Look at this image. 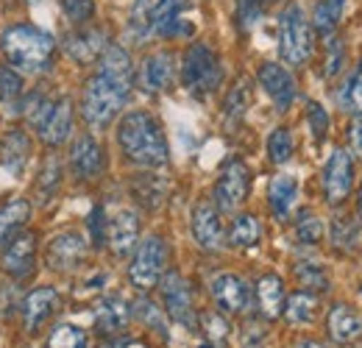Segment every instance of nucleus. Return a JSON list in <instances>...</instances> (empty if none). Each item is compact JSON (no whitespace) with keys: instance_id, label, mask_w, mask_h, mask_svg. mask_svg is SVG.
Here are the masks:
<instances>
[{"instance_id":"1","label":"nucleus","mask_w":362,"mask_h":348,"mask_svg":"<svg viewBox=\"0 0 362 348\" xmlns=\"http://www.w3.org/2000/svg\"><path fill=\"white\" fill-rule=\"evenodd\" d=\"M117 145L139 168H162L170 159L168 137L151 112H129L117 126Z\"/></svg>"},{"instance_id":"2","label":"nucleus","mask_w":362,"mask_h":348,"mask_svg":"<svg viewBox=\"0 0 362 348\" xmlns=\"http://www.w3.org/2000/svg\"><path fill=\"white\" fill-rule=\"evenodd\" d=\"M0 50L6 56V64L11 70L20 73H42L50 67L53 53H56V42L53 37L31 25V23H14L3 31L0 37Z\"/></svg>"},{"instance_id":"3","label":"nucleus","mask_w":362,"mask_h":348,"mask_svg":"<svg viewBox=\"0 0 362 348\" xmlns=\"http://www.w3.org/2000/svg\"><path fill=\"white\" fill-rule=\"evenodd\" d=\"M132 84H134V79H123V76H112L106 70H98L84 84V95H81L84 123L95 131L112 126L132 95Z\"/></svg>"},{"instance_id":"4","label":"nucleus","mask_w":362,"mask_h":348,"mask_svg":"<svg viewBox=\"0 0 362 348\" xmlns=\"http://www.w3.org/2000/svg\"><path fill=\"white\" fill-rule=\"evenodd\" d=\"M315 34L298 3H287L279 14V56L290 67H301L313 59Z\"/></svg>"},{"instance_id":"5","label":"nucleus","mask_w":362,"mask_h":348,"mask_svg":"<svg viewBox=\"0 0 362 348\" xmlns=\"http://www.w3.org/2000/svg\"><path fill=\"white\" fill-rule=\"evenodd\" d=\"M223 81V67L218 53L204 42H195L187 47L184 62H181V84L187 87L189 95L206 98Z\"/></svg>"},{"instance_id":"6","label":"nucleus","mask_w":362,"mask_h":348,"mask_svg":"<svg viewBox=\"0 0 362 348\" xmlns=\"http://www.w3.org/2000/svg\"><path fill=\"white\" fill-rule=\"evenodd\" d=\"M181 17V0H134L132 6V34L136 40L148 37H162L168 28Z\"/></svg>"},{"instance_id":"7","label":"nucleus","mask_w":362,"mask_h":348,"mask_svg":"<svg viewBox=\"0 0 362 348\" xmlns=\"http://www.w3.org/2000/svg\"><path fill=\"white\" fill-rule=\"evenodd\" d=\"M165 262H168V243L159 234L145 237L134 251V260L129 265V282L136 290H151L162 282L165 276Z\"/></svg>"},{"instance_id":"8","label":"nucleus","mask_w":362,"mask_h":348,"mask_svg":"<svg viewBox=\"0 0 362 348\" xmlns=\"http://www.w3.org/2000/svg\"><path fill=\"white\" fill-rule=\"evenodd\" d=\"M248 190H251V173H248L245 162L243 159H228L221 168L218 181H215L212 201L221 212H234L248 198Z\"/></svg>"},{"instance_id":"9","label":"nucleus","mask_w":362,"mask_h":348,"mask_svg":"<svg viewBox=\"0 0 362 348\" xmlns=\"http://www.w3.org/2000/svg\"><path fill=\"white\" fill-rule=\"evenodd\" d=\"M159 290H162L165 312L170 315V320H176L184 329H195L198 315H195V304H192V290L179 270H168L159 282Z\"/></svg>"},{"instance_id":"10","label":"nucleus","mask_w":362,"mask_h":348,"mask_svg":"<svg viewBox=\"0 0 362 348\" xmlns=\"http://www.w3.org/2000/svg\"><path fill=\"white\" fill-rule=\"evenodd\" d=\"M354 187V159L346 148H334L323 165V198L332 207H340Z\"/></svg>"},{"instance_id":"11","label":"nucleus","mask_w":362,"mask_h":348,"mask_svg":"<svg viewBox=\"0 0 362 348\" xmlns=\"http://www.w3.org/2000/svg\"><path fill=\"white\" fill-rule=\"evenodd\" d=\"M189 228H192V240L204 251H221L226 245L223 220H221V209L215 207V201H198L195 204Z\"/></svg>"},{"instance_id":"12","label":"nucleus","mask_w":362,"mask_h":348,"mask_svg":"<svg viewBox=\"0 0 362 348\" xmlns=\"http://www.w3.org/2000/svg\"><path fill=\"white\" fill-rule=\"evenodd\" d=\"M87 260V240L78 231L56 234L45 248V262L56 273H70Z\"/></svg>"},{"instance_id":"13","label":"nucleus","mask_w":362,"mask_h":348,"mask_svg":"<svg viewBox=\"0 0 362 348\" xmlns=\"http://www.w3.org/2000/svg\"><path fill=\"white\" fill-rule=\"evenodd\" d=\"M106 168V156H103V145L92 137V134H81L76 137L73 148H70V170L78 181H95L103 175Z\"/></svg>"},{"instance_id":"14","label":"nucleus","mask_w":362,"mask_h":348,"mask_svg":"<svg viewBox=\"0 0 362 348\" xmlns=\"http://www.w3.org/2000/svg\"><path fill=\"white\" fill-rule=\"evenodd\" d=\"M209 290H212L215 304L221 306V312H226V315H240V312H245L248 304H251L248 284L237 273H218L212 279Z\"/></svg>"},{"instance_id":"15","label":"nucleus","mask_w":362,"mask_h":348,"mask_svg":"<svg viewBox=\"0 0 362 348\" xmlns=\"http://www.w3.org/2000/svg\"><path fill=\"white\" fill-rule=\"evenodd\" d=\"M129 320H132V304L117 293L95 304V329L103 337H117L120 332L129 329Z\"/></svg>"},{"instance_id":"16","label":"nucleus","mask_w":362,"mask_h":348,"mask_svg":"<svg viewBox=\"0 0 362 348\" xmlns=\"http://www.w3.org/2000/svg\"><path fill=\"white\" fill-rule=\"evenodd\" d=\"M262 89L271 95V100L276 103L279 112L290 109V103L296 100V79L293 73L284 67V64H276V62H265L257 73Z\"/></svg>"},{"instance_id":"17","label":"nucleus","mask_w":362,"mask_h":348,"mask_svg":"<svg viewBox=\"0 0 362 348\" xmlns=\"http://www.w3.org/2000/svg\"><path fill=\"white\" fill-rule=\"evenodd\" d=\"M139 240V215L132 212V209H120L109 218V226H106V243L112 248V254L117 260L129 257L132 248Z\"/></svg>"},{"instance_id":"18","label":"nucleus","mask_w":362,"mask_h":348,"mask_svg":"<svg viewBox=\"0 0 362 348\" xmlns=\"http://www.w3.org/2000/svg\"><path fill=\"white\" fill-rule=\"evenodd\" d=\"M34 257H37V237L31 231H20L11 237V243L3 251V270L14 279H25L34 270Z\"/></svg>"},{"instance_id":"19","label":"nucleus","mask_w":362,"mask_h":348,"mask_svg":"<svg viewBox=\"0 0 362 348\" xmlns=\"http://www.w3.org/2000/svg\"><path fill=\"white\" fill-rule=\"evenodd\" d=\"M176 81V56L168 50L151 53L139 67V84L148 92H165Z\"/></svg>"},{"instance_id":"20","label":"nucleus","mask_w":362,"mask_h":348,"mask_svg":"<svg viewBox=\"0 0 362 348\" xmlns=\"http://www.w3.org/2000/svg\"><path fill=\"white\" fill-rule=\"evenodd\" d=\"M64 53L78 62V64H90V62H98L103 56V50L109 47L106 45V31L103 28H81V31H73L64 37Z\"/></svg>"},{"instance_id":"21","label":"nucleus","mask_w":362,"mask_h":348,"mask_svg":"<svg viewBox=\"0 0 362 348\" xmlns=\"http://www.w3.org/2000/svg\"><path fill=\"white\" fill-rule=\"evenodd\" d=\"M62 306V296L53 287H37L23 301V323L25 332H37L50 315H56Z\"/></svg>"},{"instance_id":"22","label":"nucleus","mask_w":362,"mask_h":348,"mask_svg":"<svg viewBox=\"0 0 362 348\" xmlns=\"http://www.w3.org/2000/svg\"><path fill=\"white\" fill-rule=\"evenodd\" d=\"M326 332L340 346L354 343L362 337V318L346 301H337V304H332L329 315H326Z\"/></svg>"},{"instance_id":"23","label":"nucleus","mask_w":362,"mask_h":348,"mask_svg":"<svg viewBox=\"0 0 362 348\" xmlns=\"http://www.w3.org/2000/svg\"><path fill=\"white\" fill-rule=\"evenodd\" d=\"M70 131H73V100L70 98H59L53 103L47 120L42 123V129H40V137H42L45 145L56 148L70 137Z\"/></svg>"},{"instance_id":"24","label":"nucleus","mask_w":362,"mask_h":348,"mask_svg":"<svg viewBox=\"0 0 362 348\" xmlns=\"http://www.w3.org/2000/svg\"><path fill=\"white\" fill-rule=\"evenodd\" d=\"M28 156H31V139L23 129H11L3 142H0V165L8 170V173L20 175L28 165Z\"/></svg>"},{"instance_id":"25","label":"nucleus","mask_w":362,"mask_h":348,"mask_svg":"<svg viewBox=\"0 0 362 348\" xmlns=\"http://www.w3.org/2000/svg\"><path fill=\"white\" fill-rule=\"evenodd\" d=\"M298 198V181L290 173L273 175L271 187H268V204L276 220H287L293 212V204Z\"/></svg>"},{"instance_id":"26","label":"nucleus","mask_w":362,"mask_h":348,"mask_svg":"<svg viewBox=\"0 0 362 348\" xmlns=\"http://www.w3.org/2000/svg\"><path fill=\"white\" fill-rule=\"evenodd\" d=\"M284 301H287V296H284V282H281L276 273L259 276V282H257V306H259V312H262L268 320H276V318L284 312Z\"/></svg>"},{"instance_id":"27","label":"nucleus","mask_w":362,"mask_h":348,"mask_svg":"<svg viewBox=\"0 0 362 348\" xmlns=\"http://www.w3.org/2000/svg\"><path fill=\"white\" fill-rule=\"evenodd\" d=\"M284 320L290 326H313L315 323V315H317V298L315 293L310 290H298L293 296H287L284 301Z\"/></svg>"},{"instance_id":"28","label":"nucleus","mask_w":362,"mask_h":348,"mask_svg":"<svg viewBox=\"0 0 362 348\" xmlns=\"http://www.w3.org/2000/svg\"><path fill=\"white\" fill-rule=\"evenodd\" d=\"M226 240L234 248H254L262 240V220L251 212H243L231 220Z\"/></svg>"},{"instance_id":"29","label":"nucleus","mask_w":362,"mask_h":348,"mask_svg":"<svg viewBox=\"0 0 362 348\" xmlns=\"http://www.w3.org/2000/svg\"><path fill=\"white\" fill-rule=\"evenodd\" d=\"M31 218V204L25 198H17V201H8L0 207V245L8 243V237H14L25 220Z\"/></svg>"},{"instance_id":"30","label":"nucleus","mask_w":362,"mask_h":348,"mask_svg":"<svg viewBox=\"0 0 362 348\" xmlns=\"http://www.w3.org/2000/svg\"><path fill=\"white\" fill-rule=\"evenodd\" d=\"M293 273H296L298 284L307 287L310 293H326V290L332 287V282H329V270H326L317 260H298L296 262V267H293Z\"/></svg>"},{"instance_id":"31","label":"nucleus","mask_w":362,"mask_h":348,"mask_svg":"<svg viewBox=\"0 0 362 348\" xmlns=\"http://www.w3.org/2000/svg\"><path fill=\"white\" fill-rule=\"evenodd\" d=\"M168 184L159 175H136L134 178V198L145 209H156L165 201Z\"/></svg>"},{"instance_id":"32","label":"nucleus","mask_w":362,"mask_h":348,"mask_svg":"<svg viewBox=\"0 0 362 348\" xmlns=\"http://www.w3.org/2000/svg\"><path fill=\"white\" fill-rule=\"evenodd\" d=\"M343 6L346 0H315V31L323 37H332L337 23H340V14H343Z\"/></svg>"},{"instance_id":"33","label":"nucleus","mask_w":362,"mask_h":348,"mask_svg":"<svg viewBox=\"0 0 362 348\" xmlns=\"http://www.w3.org/2000/svg\"><path fill=\"white\" fill-rule=\"evenodd\" d=\"M53 103H56V100H53L47 92L34 89L31 95H25V103H23L20 109H23V115H25V120L40 131L42 129V123L47 120V115H50V109H53Z\"/></svg>"},{"instance_id":"34","label":"nucleus","mask_w":362,"mask_h":348,"mask_svg":"<svg viewBox=\"0 0 362 348\" xmlns=\"http://www.w3.org/2000/svg\"><path fill=\"white\" fill-rule=\"evenodd\" d=\"M47 348H90V337L81 326L59 323L47 337Z\"/></svg>"},{"instance_id":"35","label":"nucleus","mask_w":362,"mask_h":348,"mask_svg":"<svg viewBox=\"0 0 362 348\" xmlns=\"http://www.w3.org/2000/svg\"><path fill=\"white\" fill-rule=\"evenodd\" d=\"M251 106V84L248 79H240L234 87L228 89L226 100H223V115L228 120H240Z\"/></svg>"},{"instance_id":"36","label":"nucleus","mask_w":362,"mask_h":348,"mask_svg":"<svg viewBox=\"0 0 362 348\" xmlns=\"http://www.w3.org/2000/svg\"><path fill=\"white\" fill-rule=\"evenodd\" d=\"M59 184H62V165H59L56 156H47V162L42 165V170H40V178H37V195H40V201H50L56 195Z\"/></svg>"},{"instance_id":"37","label":"nucleus","mask_w":362,"mask_h":348,"mask_svg":"<svg viewBox=\"0 0 362 348\" xmlns=\"http://www.w3.org/2000/svg\"><path fill=\"white\" fill-rule=\"evenodd\" d=\"M293 148H296L293 131L284 129V126H279L276 131H271V137H268V156H271L273 165H284V162L293 156Z\"/></svg>"},{"instance_id":"38","label":"nucleus","mask_w":362,"mask_h":348,"mask_svg":"<svg viewBox=\"0 0 362 348\" xmlns=\"http://www.w3.org/2000/svg\"><path fill=\"white\" fill-rule=\"evenodd\" d=\"M296 237L304 245H317L323 240V223H320L315 212H310V209L298 212V218H296Z\"/></svg>"},{"instance_id":"39","label":"nucleus","mask_w":362,"mask_h":348,"mask_svg":"<svg viewBox=\"0 0 362 348\" xmlns=\"http://www.w3.org/2000/svg\"><path fill=\"white\" fill-rule=\"evenodd\" d=\"M340 106L351 115H362V62L346 81V87L340 89Z\"/></svg>"},{"instance_id":"40","label":"nucleus","mask_w":362,"mask_h":348,"mask_svg":"<svg viewBox=\"0 0 362 348\" xmlns=\"http://www.w3.org/2000/svg\"><path fill=\"white\" fill-rule=\"evenodd\" d=\"M23 100V81L20 76L6 64L0 67V106H17Z\"/></svg>"},{"instance_id":"41","label":"nucleus","mask_w":362,"mask_h":348,"mask_svg":"<svg viewBox=\"0 0 362 348\" xmlns=\"http://www.w3.org/2000/svg\"><path fill=\"white\" fill-rule=\"evenodd\" d=\"M332 245L340 251H351L357 245V223L351 218H334L332 223Z\"/></svg>"},{"instance_id":"42","label":"nucleus","mask_w":362,"mask_h":348,"mask_svg":"<svg viewBox=\"0 0 362 348\" xmlns=\"http://www.w3.org/2000/svg\"><path fill=\"white\" fill-rule=\"evenodd\" d=\"M343 62H346V42L340 37H329L326 42V62H323V76L326 79H334L340 70H343Z\"/></svg>"},{"instance_id":"43","label":"nucleus","mask_w":362,"mask_h":348,"mask_svg":"<svg viewBox=\"0 0 362 348\" xmlns=\"http://www.w3.org/2000/svg\"><path fill=\"white\" fill-rule=\"evenodd\" d=\"M132 312H134V315L139 318V320H142V323H148L151 329H156L159 335H168V326H165V312H162L159 306L153 304V301H148V298H139Z\"/></svg>"},{"instance_id":"44","label":"nucleus","mask_w":362,"mask_h":348,"mask_svg":"<svg viewBox=\"0 0 362 348\" xmlns=\"http://www.w3.org/2000/svg\"><path fill=\"white\" fill-rule=\"evenodd\" d=\"M307 126L313 131V139L315 142H323L326 134H329V112L317 103V100H307Z\"/></svg>"},{"instance_id":"45","label":"nucleus","mask_w":362,"mask_h":348,"mask_svg":"<svg viewBox=\"0 0 362 348\" xmlns=\"http://www.w3.org/2000/svg\"><path fill=\"white\" fill-rule=\"evenodd\" d=\"M62 11L73 25H87L95 17V0H62Z\"/></svg>"},{"instance_id":"46","label":"nucleus","mask_w":362,"mask_h":348,"mask_svg":"<svg viewBox=\"0 0 362 348\" xmlns=\"http://www.w3.org/2000/svg\"><path fill=\"white\" fill-rule=\"evenodd\" d=\"M273 0H237V23L243 28H251L271 6Z\"/></svg>"},{"instance_id":"47","label":"nucleus","mask_w":362,"mask_h":348,"mask_svg":"<svg viewBox=\"0 0 362 348\" xmlns=\"http://www.w3.org/2000/svg\"><path fill=\"white\" fill-rule=\"evenodd\" d=\"M201 329L212 343H223L228 337V320L221 312H201Z\"/></svg>"},{"instance_id":"48","label":"nucleus","mask_w":362,"mask_h":348,"mask_svg":"<svg viewBox=\"0 0 362 348\" xmlns=\"http://www.w3.org/2000/svg\"><path fill=\"white\" fill-rule=\"evenodd\" d=\"M106 215H103V207H95L90 215V231H92V245L95 248H103L106 245Z\"/></svg>"},{"instance_id":"49","label":"nucleus","mask_w":362,"mask_h":348,"mask_svg":"<svg viewBox=\"0 0 362 348\" xmlns=\"http://www.w3.org/2000/svg\"><path fill=\"white\" fill-rule=\"evenodd\" d=\"M349 142H351L354 156L362 159V115H357V117L351 120V126H349Z\"/></svg>"},{"instance_id":"50","label":"nucleus","mask_w":362,"mask_h":348,"mask_svg":"<svg viewBox=\"0 0 362 348\" xmlns=\"http://www.w3.org/2000/svg\"><path fill=\"white\" fill-rule=\"evenodd\" d=\"M293 348H326L320 340H313V337H304V340H298V343H293Z\"/></svg>"},{"instance_id":"51","label":"nucleus","mask_w":362,"mask_h":348,"mask_svg":"<svg viewBox=\"0 0 362 348\" xmlns=\"http://www.w3.org/2000/svg\"><path fill=\"white\" fill-rule=\"evenodd\" d=\"M357 212H360V220H362V187H360V195H357Z\"/></svg>"},{"instance_id":"52","label":"nucleus","mask_w":362,"mask_h":348,"mask_svg":"<svg viewBox=\"0 0 362 348\" xmlns=\"http://www.w3.org/2000/svg\"><path fill=\"white\" fill-rule=\"evenodd\" d=\"M198 348H215V346H212V343H206V346H198Z\"/></svg>"}]
</instances>
